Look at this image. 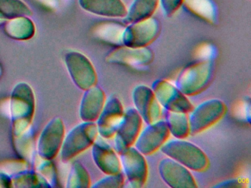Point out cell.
<instances>
[{
    "mask_svg": "<svg viewBox=\"0 0 251 188\" xmlns=\"http://www.w3.org/2000/svg\"><path fill=\"white\" fill-rule=\"evenodd\" d=\"M213 74L214 63L211 60L194 62L180 70L176 86L186 96L197 95L208 86Z\"/></svg>",
    "mask_w": 251,
    "mask_h": 188,
    "instance_id": "1",
    "label": "cell"
},
{
    "mask_svg": "<svg viewBox=\"0 0 251 188\" xmlns=\"http://www.w3.org/2000/svg\"><path fill=\"white\" fill-rule=\"evenodd\" d=\"M161 150L167 157L194 171H204L209 165L205 152L198 145L183 139L166 141Z\"/></svg>",
    "mask_w": 251,
    "mask_h": 188,
    "instance_id": "2",
    "label": "cell"
},
{
    "mask_svg": "<svg viewBox=\"0 0 251 188\" xmlns=\"http://www.w3.org/2000/svg\"><path fill=\"white\" fill-rule=\"evenodd\" d=\"M226 104L220 99H209L200 104L189 117V135H197L215 124L224 116Z\"/></svg>",
    "mask_w": 251,
    "mask_h": 188,
    "instance_id": "3",
    "label": "cell"
},
{
    "mask_svg": "<svg viewBox=\"0 0 251 188\" xmlns=\"http://www.w3.org/2000/svg\"><path fill=\"white\" fill-rule=\"evenodd\" d=\"M151 89L153 91L160 105L166 110L188 113L192 111L193 105L187 96L176 85L165 79H158L153 82Z\"/></svg>",
    "mask_w": 251,
    "mask_h": 188,
    "instance_id": "4",
    "label": "cell"
},
{
    "mask_svg": "<svg viewBox=\"0 0 251 188\" xmlns=\"http://www.w3.org/2000/svg\"><path fill=\"white\" fill-rule=\"evenodd\" d=\"M160 30L159 22L153 17L130 24L125 29L123 44L130 47H148L158 38Z\"/></svg>",
    "mask_w": 251,
    "mask_h": 188,
    "instance_id": "5",
    "label": "cell"
},
{
    "mask_svg": "<svg viewBox=\"0 0 251 188\" xmlns=\"http://www.w3.org/2000/svg\"><path fill=\"white\" fill-rule=\"evenodd\" d=\"M121 166L131 188H142L148 179V163L144 154L130 146L120 153Z\"/></svg>",
    "mask_w": 251,
    "mask_h": 188,
    "instance_id": "6",
    "label": "cell"
},
{
    "mask_svg": "<svg viewBox=\"0 0 251 188\" xmlns=\"http://www.w3.org/2000/svg\"><path fill=\"white\" fill-rule=\"evenodd\" d=\"M142 126V118L135 108H129L114 135V148L118 154L136 142Z\"/></svg>",
    "mask_w": 251,
    "mask_h": 188,
    "instance_id": "7",
    "label": "cell"
},
{
    "mask_svg": "<svg viewBox=\"0 0 251 188\" xmlns=\"http://www.w3.org/2000/svg\"><path fill=\"white\" fill-rule=\"evenodd\" d=\"M170 134L165 120L148 124L139 133L135 142V148L144 155L153 154L165 143Z\"/></svg>",
    "mask_w": 251,
    "mask_h": 188,
    "instance_id": "8",
    "label": "cell"
},
{
    "mask_svg": "<svg viewBox=\"0 0 251 188\" xmlns=\"http://www.w3.org/2000/svg\"><path fill=\"white\" fill-rule=\"evenodd\" d=\"M162 180L171 188H197L196 181L187 167L173 159L165 158L158 164Z\"/></svg>",
    "mask_w": 251,
    "mask_h": 188,
    "instance_id": "9",
    "label": "cell"
},
{
    "mask_svg": "<svg viewBox=\"0 0 251 188\" xmlns=\"http://www.w3.org/2000/svg\"><path fill=\"white\" fill-rule=\"evenodd\" d=\"M132 98L135 109L145 123L151 124L159 120L161 105L151 88L146 85H138L133 89Z\"/></svg>",
    "mask_w": 251,
    "mask_h": 188,
    "instance_id": "10",
    "label": "cell"
},
{
    "mask_svg": "<svg viewBox=\"0 0 251 188\" xmlns=\"http://www.w3.org/2000/svg\"><path fill=\"white\" fill-rule=\"evenodd\" d=\"M124 109L120 100L111 96L104 104L97 123L98 133L103 138H113L124 116Z\"/></svg>",
    "mask_w": 251,
    "mask_h": 188,
    "instance_id": "11",
    "label": "cell"
},
{
    "mask_svg": "<svg viewBox=\"0 0 251 188\" xmlns=\"http://www.w3.org/2000/svg\"><path fill=\"white\" fill-rule=\"evenodd\" d=\"M153 58V52L147 47H130L122 45L109 52L106 61L113 64L144 66L152 63Z\"/></svg>",
    "mask_w": 251,
    "mask_h": 188,
    "instance_id": "12",
    "label": "cell"
},
{
    "mask_svg": "<svg viewBox=\"0 0 251 188\" xmlns=\"http://www.w3.org/2000/svg\"><path fill=\"white\" fill-rule=\"evenodd\" d=\"M69 59V69L75 83L83 90L95 86L97 73L91 62L80 54H72Z\"/></svg>",
    "mask_w": 251,
    "mask_h": 188,
    "instance_id": "13",
    "label": "cell"
},
{
    "mask_svg": "<svg viewBox=\"0 0 251 188\" xmlns=\"http://www.w3.org/2000/svg\"><path fill=\"white\" fill-rule=\"evenodd\" d=\"M92 155L97 166L105 174L121 172V162L115 150L104 140L98 139L94 144Z\"/></svg>",
    "mask_w": 251,
    "mask_h": 188,
    "instance_id": "14",
    "label": "cell"
},
{
    "mask_svg": "<svg viewBox=\"0 0 251 188\" xmlns=\"http://www.w3.org/2000/svg\"><path fill=\"white\" fill-rule=\"evenodd\" d=\"M98 134L97 125L92 121L77 126L69 138V155H75L89 148L94 143Z\"/></svg>",
    "mask_w": 251,
    "mask_h": 188,
    "instance_id": "15",
    "label": "cell"
},
{
    "mask_svg": "<svg viewBox=\"0 0 251 188\" xmlns=\"http://www.w3.org/2000/svg\"><path fill=\"white\" fill-rule=\"evenodd\" d=\"M105 103V94L100 88L93 86L86 90L80 107L82 119L92 122L98 120Z\"/></svg>",
    "mask_w": 251,
    "mask_h": 188,
    "instance_id": "16",
    "label": "cell"
},
{
    "mask_svg": "<svg viewBox=\"0 0 251 188\" xmlns=\"http://www.w3.org/2000/svg\"><path fill=\"white\" fill-rule=\"evenodd\" d=\"M86 10L100 16L125 18L127 9L122 0H83Z\"/></svg>",
    "mask_w": 251,
    "mask_h": 188,
    "instance_id": "17",
    "label": "cell"
},
{
    "mask_svg": "<svg viewBox=\"0 0 251 188\" xmlns=\"http://www.w3.org/2000/svg\"><path fill=\"white\" fill-rule=\"evenodd\" d=\"M158 2L159 0H133L125 16L123 21L125 24H130L152 17L158 7Z\"/></svg>",
    "mask_w": 251,
    "mask_h": 188,
    "instance_id": "18",
    "label": "cell"
},
{
    "mask_svg": "<svg viewBox=\"0 0 251 188\" xmlns=\"http://www.w3.org/2000/svg\"><path fill=\"white\" fill-rule=\"evenodd\" d=\"M165 122L170 133L177 139H184L189 135V117L186 113L167 110Z\"/></svg>",
    "mask_w": 251,
    "mask_h": 188,
    "instance_id": "19",
    "label": "cell"
},
{
    "mask_svg": "<svg viewBox=\"0 0 251 188\" xmlns=\"http://www.w3.org/2000/svg\"><path fill=\"white\" fill-rule=\"evenodd\" d=\"M185 7L209 23H215L217 9L212 0H183Z\"/></svg>",
    "mask_w": 251,
    "mask_h": 188,
    "instance_id": "20",
    "label": "cell"
},
{
    "mask_svg": "<svg viewBox=\"0 0 251 188\" xmlns=\"http://www.w3.org/2000/svg\"><path fill=\"white\" fill-rule=\"evenodd\" d=\"M126 27V25L117 22H105L97 28L95 34L102 41L122 46L123 45V37Z\"/></svg>",
    "mask_w": 251,
    "mask_h": 188,
    "instance_id": "21",
    "label": "cell"
},
{
    "mask_svg": "<svg viewBox=\"0 0 251 188\" xmlns=\"http://www.w3.org/2000/svg\"><path fill=\"white\" fill-rule=\"evenodd\" d=\"M125 183L124 174L121 172L115 174H109L106 177L97 182L94 188H119Z\"/></svg>",
    "mask_w": 251,
    "mask_h": 188,
    "instance_id": "22",
    "label": "cell"
},
{
    "mask_svg": "<svg viewBox=\"0 0 251 188\" xmlns=\"http://www.w3.org/2000/svg\"><path fill=\"white\" fill-rule=\"evenodd\" d=\"M159 1L164 13L167 16H170L180 8L183 4V0H159Z\"/></svg>",
    "mask_w": 251,
    "mask_h": 188,
    "instance_id": "23",
    "label": "cell"
},
{
    "mask_svg": "<svg viewBox=\"0 0 251 188\" xmlns=\"http://www.w3.org/2000/svg\"><path fill=\"white\" fill-rule=\"evenodd\" d=\"M245 186V184L240 179H233L220 182L214 188H244Z\"/></svg>",
    "mask_w": 251,
    "mask_h": 188,
    "instance_id": "24",
    "label": "cell"
}]
</instances>
